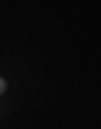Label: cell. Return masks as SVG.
<instances>
[{"label":"cell","instance_id":"cell-2","mask_svg":"<svg viewBox=\"0 0 101 129\" xmlns=\"http://www.w3.org/2000/svg\"><path fill=\"white\" fill-rule=\"evenodd\" d=\"M7 114V106H5V103H2V101H0V118H2V116H5Z\"/></svg>","mask_w":101,"mask_h":129},{"label":"cell","instance_id":"cell-1","mask_svg":"<svg viewBox=\"0 0 101 129\" xmlns=\"http://www.w3.org/2000/svg\"><path fill=\"white\" fill-rule=\"evenodd\" d=\"M5 92H7V80L2 78V75H0V97L5 95Z\"/></svg>","mask_w":101,"mask_h":129}]
</instances>
